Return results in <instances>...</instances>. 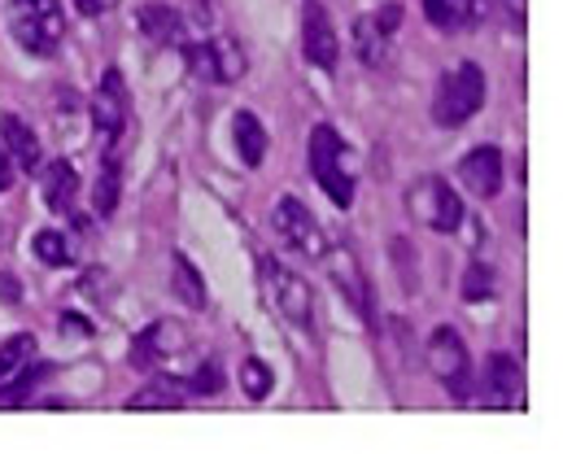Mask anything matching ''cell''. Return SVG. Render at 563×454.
I'll return each mask as SVG.
<instances>
[{
    "label": "cell",
    "instance_id": "obj_26",
    "mask_svg": "<svg viewBox=\"0 0 563 454\" xmlns=\"http://www.w3.org/2000/svg\"><path fill=\"white\" fill-rule=\"evenodd\" d=\"M272 385H276V376H272V367L263 358H245L241 363V389H245L250 402H263L272 394Z\"/></svg>",
    "mask_w": 563,
    "mask_h": 454
},
{
    "label": "cell",
    "instance_id": "obj_14",
    "mask_svg": "<svg viewBox=\"0 0 563 454\" xmlns=\"http://www.w3.org/2000/svg\"><path fill=\"white\" fill-rule=\"evenodd\" d=\"M459 184L472 192V197H498L503 188V153L494 145H481L459 162Z\"/></svg>",
    "mask_w": 563,
    "mask_h": 454
},
{
    "label": "cell",
    "instance_id": "obj_19",
    "mask_svg": "<svg viewBox=\"0 0 563 454\" xmlns=\"http://www.w3.org/2000/svg\"><path fill=\"white\" fill-rule=\"evenodd\" d=\"M136 22H141V35H148L153 44H170V48H179L184 35H188L184 18H179L175 9H166V4H144Z\"/></svg>",
    "mask_w": 563,
    "mask_h": 454
},
{
    "label": "cell",
    "instance_id": "obj_2",
    "mask_svg": "<svg viewBox=\"0 0 563 454\" xmlns=\"http://www.w3.org/2000/svg\"><path fill=\"white\" fill-rule=\"evenodd\" d=\"M481 106H485V70H481L476 62H459V66L445 70L441 84H437L432 123H437V128H463Z\"/></svg>",
    "mask_w": 563,
    "mask_h": 454
},
{
    "label": "cell",
    "instance_id": "obj_3",
    "mask_svg": "<svg viewBox=\"0 0 563 454\" xmlns=\"http://www.w3.org/2000/svg\"><path fill=\"white\" fill-rule=\"evenodd\" d=\"M310 170H314V184L345 210L354 201V166H350V150L345 141L336 136V128L319 123L310 132Z\"/></svg>",
    "mask_w": 563,
    "mask_h": 454
},
{
    "label": "cell",
    "instance_id": "obj_12",
    "mask_svg": "<svg viewBox=\"0 0 563 454\" xmlns=\"http://www.w3.org/2000/svg\"><path fill=\"white\" fill-rule=\"evenodd\" d=\"M520 363L511 354H489L485 358V380H481V407H494V411H507L516 407L520 398Z\"/></svg>",
    "mask_w": 563,
    "mask_h": 454
},
{
    "label": "cell",
    "instance_id": "obj_4",
    "mask_svg": "<svg viewBox=\"0 0 563 454\" xmlns=\"http://www.w3.org/2000/svg\"><path fill=\"white\" fill-rule=\"evenodd\" d=\"M423 358H428V372L441 380V389H445L450 398L472 402V385H476V376H472V354H467V341H463L454 328H437V332L428 336Z\"/></svg>",
    "mask_w": 563,
    "mask_h": 454
},
{
    "label": "cell",
    "instance_id": "obj_29",
    "mask_svg": "<svg viewBox=\"0 0 563 454\" xmlns=\"http://www.w3.org/2000/svg\"><path fill=\"white\" fill-rule=\"evenodd\" d=\"M75 9H79L84 18H101V13L119 9V0H75Z\"/></svg>",
    "mask_w": 563,
    "mask_h": 454
},
{
    "label": "cell",
    "instance_id": "obj_21",
    "mask_svg": "<svg viewBox=\"0 0 563 454\" xmlns=\"http://www.w3.org/2000/svg\"><path fill=\"white\" fill-rule=\"evenodd\" d=\"M232 141H236V153H241L245 166H263V157H267V128L250 110H241L232 119Z\"/></svg>",
    "mask_w": 563,
    "mask_h": 454
},
{
    "label": "cell",
    "instance_id": "obj_23",
    "mask_svg": "<svg viewBox=\"0 0 563 454\" xmlns=\"http://www.w3.org/2000/svg\"><path fill=\"white\" fill-rule=\"evenodd\" d=\"M170 267H175V280H170V289H175V298L184 306H192V310H201L206 306V285H201V272L184 258V254H175L170 258Z\"/></svg>",
    "mask_w": 563,
    "mask_h": 454
},
{
    "label": "cell",
    "instance_id": "obj_18",
    "mask_svg": "<svg viewBox=\"0 0 563 454\" xmlns=\"http://www.w3.org/2000/svg\"><path fill=\"white\" fill-rule=\"evenodd\" d=\"M40 192H44L48 210H70V206H75V197H79V170H75L66 157L48 162V166H44V175H40Z\"/></svg>",
    "mask_w": 563,
    "mask_h": 454
},
{
    "label": "cell",
    "instance_id": "obj_11",
    "mask_svg": "<svg viewBox=\"0 0 563 454\" xmlns=\"http://www.w3.org/2000/svg\"><path fill=\"white\" fill-rule=\"evenodd\" d=\"M92 123L106 141H119L123 128H128V84L119 70H106L97 97H92Z\"/></svg>",
    "mask_w": 563,
    "mask_h": 454
},
{
    "label": "cell",
    "instance_id": "obj_6",
    "mask_svg": "<svg viewBox=\"0 0 563 454\" xmlns=\"http://www.w3.org/2000/svg\"><path fill=\"white\" fill-rule=\"evenodd\" d=\"M398 22H402V4H385L376 13H363L354 18V53L367 70H380L394 62V35H398Z\"/></svg>",
    "mask_w": 563,
    "mask_h": 454
},
{
    "label": "cell",
    "instance_id": "obj_16",
    "mask_svg": "<svg viewBox=\"0 0 563 454\" xmlns=\"http://www.w3.org/2000/svg\"><path fill=\"white\" fill-rule=\"evenodd\" d=\"M0 150L13 157V166L18 170H40V162H44V150H40V141H35V132L18 119V114H4L0 119Z\"/></svg>",
    "mask_w": 563,
    "mask_h": 454
},
{
    "label": "cell",
    "instance_id": "obj_13",
    "mask_svg": "<svg viewBox=\"0 0 563 454\" xmlns=\"http://www.w3.org/2000/svg\"><path fill=\"white\" fill-rule=\"evenodd\" d=\"M323 263H328V272H332V280H336V289H345V298L372 319V310H376V306H372V285H367V276H363L354 250L332 245V250H323Z\"/></svg>",
    "mask_w": 563,
    "mask_h": 454
},
{
    "label": "cell",
    "instance_id": "obj_9",
    "mask_svg": "<svg viewBox=\"0 0 563 454\" xmlns=\"http://www.w3.org/2000/svg\"><path fill=\"white\" fill-rule=\"evenodd\" d=\"M272 219H276V232H280V241L288 250H297V254H306V258H323L328 236H323L319 219H314L297 197H280Z\"/></svg>",
    "mask_w": 563,
    "mask_h": 454
},
{
    "label": "cell",
    "instance_id": "obj_31",
    "mask_svg": "<svg viewBox=\"0 0 563 454\" xmlns=\"http://www.w3.org/2000/svg\"><path fill=\"white\" fill-rule=\"evenodd\" d=\"M507 9L516 13V22H525V0H507Z\"/></svg>",
    "mask_w": 563,
    "mask_h": 454
},
{
    "label": "cell",
    "instance_id": "obj_10",
    "mask_svg": "<svg viewBox=\"0 0 563 454\" xmlns=\"http://www.w3.org/2000/svg\"><path fill=\"white\" fill-rule=\"evenodd\" d=\"M301 53L319 70H336V62H341L336 26H332V18H328V9L319 0H306V13H301Z\"/></svg>",
    "mask_w": 563,
    "mask_h": 454
},
{
    "label": "cell",
    "instance_id": "obj_28",
    "mask_svg": "<svg viewBox=\"0 0 563 454\" xmlns=\"http://www.w3.org/2000/svg\"><path fill=\"white\" fill-rule=\"evenodd\" d=\"M489 294H494V272L489 267H472L467 272V285H463V298L476 302V298H489Z\"/></svg>",
    "mask_w": 563,
    "mask_h": 454
},
{
    "label": "cell",
    "instance_id": "obj_27",
    "mask_svg": "<svg viewBox=\"0 0 563 454\" xmlns=\"http://www.w3.org/2000/svg\"><path fill=\"white\" fill-rule=\"evenodd\" d=\"M184 385H188L192 394H206V398H210V394H219V389H223V372H219V363L210 358V363H206V367H197Z\"/></svg>",
    "mask_w": 563,
    "mask_h": 454
},
{
    "label": "cell",
    "instance_id": "obj_30",
    "mask_svg": "<svg viewBox=\"0 0 563 454\" xmlns=\"http://www.w3.org/2000/svg\"><path fill=\"white\" fill-rule=\"evenodd\" d=\"M9 184H13V157L0 150V192H4Z\"/></svg>",
    "mask_w": 563,
    "mask_h": 454
},
{
    "label": "cell",
    "instance_id": "obj_15",
    "mask_svg": "<svg viewBox=\"0 0 563 454\" xmlns=\"http://www.w3.org/2000/svg\"><path fill=\"white\" fill-rule=\"evenodd\" d=\"M489 13V0H423V18L445 31V35H459V31H472L481 26Z\"/></svg>",
    "mask_w": 563,
    "mask_h": 454
},
{
    "label": "cell",
    "instance_id": "obj_24",
    "mask_svg": "<svg viewBox=\"0 0 563 454\" xmlns=\"http://www.w3.org/2000/svg\"><path fill=\"white\" fill-rule=\"evenodd\" d=\"M31 358H35V336H31V332H13V336L0 345V385H4L9 376H18Z\"/></svg>",
    "mask_w": 563,
    "mask_h": 454
},
{
    "label": "cell",
    "instance_id": "obj_25",
    "mask_svg": "<svg viewBox=\"0 0 563 454\" xmlns=\"http://www.w3.org/2000/svg\"><path fill=\"white\" fill-rule=\"evenodd\" d=\"M35 258L44 263V267H70L75 263V250H70V241L62 236V232H53V228H44V232H35Z\"/></svg>",
    "mask_w": 563,
    "mask_h": 454
},
{
    "label": "cell",
    "instance_id": "obj_7",
    "mask_svg": "<svg viewBox=\"0 0 563 454\" xmlns=\"http://www.w3.org/2000/svg\"><path fill=\"white\" fill-rule=\"evenodd\" d=\"M258 272H263V285H267L272 302L280 306L284 319L297 323V328H310L314 323V294H310V285L297 272H288L284 263H276V258H263Z\"/></svg>",
    "mask_w": 563,
    "mask_h": 454
},
{
    "label": "cell",
    "instance_id": "obj_1",
    "mask_svg": "<svg viewBox=\"0 0 563 454\" xmlns=\"http://www.w3.org/2000/svg\"><path fill=\"white\" fill-rule=\"evenodd\" d=\"M4 22L18 40V48H26L31 57H53L66 40V9L62 0H9L4 4Z\"/></svg>",
    "mask_w": 563,
    "mask_h": 454
},
{
    "label": "cell",
    "instance_id": "obj_22",
    "mask_svg": "<svg viewBox=\"0 0 563 454\" xmlns=\"http://www.w3.org/2000/svg\"><path fill=\"white\" fill-rule=\"evenodd\" d=\"M119 192H123V162L110 153V157H106V166H101V175H97V197H92V210H97L101 219H110V214L119 210Z\"/></svg>",
    "mask_w": 563,
    "mask_h": 454
},
{
    "label": "cell",
    "instance_id": "obj_20",
    "mask_svg": "<svg viewBox=\"0 0 563 454\" xmlns=\"http://www.w3.org/2000/svg\"><path fill=\"white\" fill-rule=\"evenodd\" d=\"M184 402H188V394H184V380L166 376V380H153V385H144L141 394H132L128 411H179Z\"/></svg>",
    "mask_w": 563,
    "mask_h": 454
},
{
    "label": "cell",
    "instance_id": "obj_5",
    "mask_svg": "<svg viewBox=\"0 0 563 454\" xmlns=\"http://www.w3.org/2000/svg\"><path fill=\"white\" fill-rule=\"evenodd\" d=\"M407 210L420 219L428 232H441V236L463 223V201H459V192L441 175H420L407 188Z\"/></svg>",
    "mask_w": 563,
    "mask_h": 454
},
{
    "label": "cell",
    "instance_id": "obj_8",
    "mask_svg": "<svg viewBox=\"0 0 563 454\" xmlns=\"http://www.w3.org/2000/svg\"><path fill=\"white\" fill-rule=\"evenodd\" d=\"M188 66L197 79H210V84H232L245 75V53L232 35H214V40H201V44H188L184 48Z\"/></svg>",
    "mask_w": 563,
    "mask_h": 454
},
{
    "label": "cell",
    "instance_id": "obj_17",
    "mask_svg": "<svg viewBox=\"0 0 563 454\" xmlns=\"http://www.w3.org/2000/svg\"><path fill=\"white\" fill-rule=\"evenodd\" d=\"M179 336V328L175 323H153V328H144L141 336L132 341V367H141V372H153V367H166V358H175L179 350L170 345Z\"/></svg>",
    "mask_w": 563,
    "mask_h": 454
}]
</instances>
